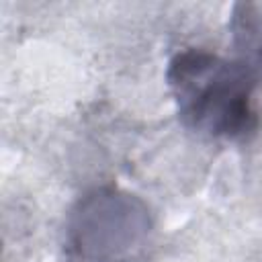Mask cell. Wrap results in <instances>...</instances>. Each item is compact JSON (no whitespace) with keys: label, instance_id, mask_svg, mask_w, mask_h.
Wrapping results in <instances>:
<instances>
[{"label":"cell","instance_id":"1","mask_svg":"<svg viewBox=\"0 0 262 262\" xmlns=\"http://www.w3.org/2000/svg\"><path fill=\"white\" fill-rule=\"evenodd\" d=\"M166 80L188 131L229 141L256 133L254 92L262 82V59L235 49L233 57L184 49L170 59Z\"/></svg>","mask_w":262,"mask_h":262},{"label":"cell","instance_id":"2","mask_svg":"<svg viewBox=\"0 0 262 262\" xmlns=\"http://www.w3.org/2000/svg\"><path fill=\"white\" fill-rule=\"evenodd\" d=\"M147 205L121 188L86 192L66 221V248L74 262H135L151 237Z\"/></svg>","mask_w":262,"mask_h":262}]
</instances>
